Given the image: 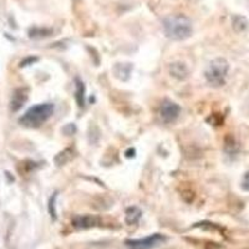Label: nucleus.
Wrapping results in <instances>:
<instances>
[{"instance_id":"f257e3e1","label":"nucleus","mask_w":249,"mask_h":249,"mask_svg":"<svg viewBox=\"0 0 249 249\" xmlns=\"http://www.w3.org/2000/svg\"><path fill=\"white\" fill-rule=\"evenodd\" d=\"M163 30L168 39L181 41L192 35V21L181 14L170 15L163 19Z\"/></svg>"},{"instance_id":"f03ea898","label":"nucleus","mask_w":249,"mask_h":249,"mask_svg":"<svg viewBox=\"0 0 249 249\" xmlns=\"http://www.w3.org/2000/svg\"><path fill=\"white\" fill-rule=\"evenodd\" d=\"M54 105L53 104H39L29 108L23 116L19 119V122L23 126L29 128H36L48 121L54 113Z\"/></svg>"},{"instance_id":"7ed1b4c3","label":"nucleus","mask_w":249,"mask_h":249,"mask_svg":"<svg viewBox=\"0 0 249 249\" xmlns=\"http://www.w3.org/2000/svg\"><path fill=\"white\" fill-rule=\"evenodd\" d=\"M228 70H230V65H228L227 60L218 57L208 64L206 71H204V76L211 86L219 88L226 84Z\"/></svg>"},{"instance_id":"20e7f679","label":"nucleus","mask_w":249,"mask_h":249,"mask_svg":"<svg viewBox=\"0 0 249 249\" xmlns=\"http://www.w3.org/2000/svg\"><path fill=\"white\" fill-rule=\"evenodd\" d=\"M166 241V237L161 234H152L150 237L142 238V239H132L126 241V246L130 249H152L160 246Z\"/></svg>"},{"instance_id":"39448f33","label":"nucleus","mask_w":249,"mask_h":249,"mask_svg":"<svg viewBox=\"0 0 249 249\" xmlns=\"http://www.w3.org/2000/svg\"><path fill=\"white\" fill-rule=\"evenodd\" d=\"M179 113H181V107L176 102L171 101V100H164L162 102L160 115H161V119L164 124H171V122L176 121L178 119Z\"/></svg>"},{"instance_id":"423d86ee","label":"nucleus","mask_w":249,"mask_h":249,"mask_svg":"<svg viewBox=\"0 0 249 249\" xmlns=\"http://www.w3.org/2000/svg\"><path fill=\"white\" fill-rule=\"evenodd\" d=\"M26 100H28V90L26 89H17L13 93L10 107L13 111H18L20 107H23Z\"/></svg>"},{"instance_id":"0eeeda50","label":"nucleus","mask_w":249,"mask_h":249,"mask_svg":"<svg viewBox=\"0 0 249 249\" xmlns=\"http://www.w3.org/2000/svg\"><path fill=\"white\" fill-rule=\"evenodd\" d=\"M97 218L92 217V215H79L72 219V226L80 228V230H86V228H91V227L96 226Z\"/></svg>"},{"instance_id":"6e6552de","label":"nucleus","mask_w":249,"mask_h":249,"mask_svg":"<svg viewBox=\"0 0 249 249\" xmlns=\"http://www.w3.org/2000/svg\"><path fill=\"white\" fill-rule=\"evenodd\" d=\"M170 74L178 80H184L188 77V69L183 62H172L170 65Z\"/></svg>"},{"instance_id":"1a4fd4ad","label":"nucleus","mask_w":249,"mask_h":249,"mask_svg":"<svg viewBox=\"0 0 249 249\" xmlns=\"http://www.w3.org/2000/svg\"><path fill=\"white\" fill-rule=\"evenodd\" d=\"M142 212L137 207H130L126 211V223L127 224H136L141 218Z\"/></svg>"},{"instance_id":"9d476101","label":"nucleus","mask_w":249,"mask_h":249,"mask_svg":"<svg viewBox=\"0 0 249 249\" xmlns=\"http://www.w3.org/2000/svg\"><path fill=\"white\" fill-rule=\"evenodd\" d=\"M84 99H85V86L79 79H76V100L80 107H82L85 104Z\"/></svg>"},{"instance_id":"9b49d317","label":"nucleus","mask_w":249,"mask_h":249,"mask_svg":"<svg viewBox=\"0 0 249 249\" xmlns=\"http://www.w3.org/2000/svg\"><path fill=\"white\" fill-rule=\"evenodd\" d=\"M71 157H72V151H71L70 148H68V150L60 152L59 155L55 157V162H56L57 166H62V164L68 163L71 160Z\"/></svg>"},{"instance_id":"f8f14e48","label":"nucleus","mask_w":249,"mask_h":249,"mask_svg":"<svg viewBox=\"0 0 249 249\" xmlns=\"http://www.w3.org/2000/svg\"><path fill=\"white\" fill-rule=\"evenodd\" d=\"M247 25H248V21H247L246 18L243 17H237L233 18V28L237 31H243L244 29H247Z\"/></svg>"},{"instance_id":"ddd939ff","label":"nucleus","mask_w":249,"mask_h":249,"mask_svg":"<svg viewBox=\"0 0 249 249\" xmlns=\"http://www.w3.org/2000/svg\"><path fill=\"white\" fill-rule=\"evenodd\" d=\"M242 188L246 191H249V171L244 173L243 179H242Z\"/></svg>"}]
</instances>
